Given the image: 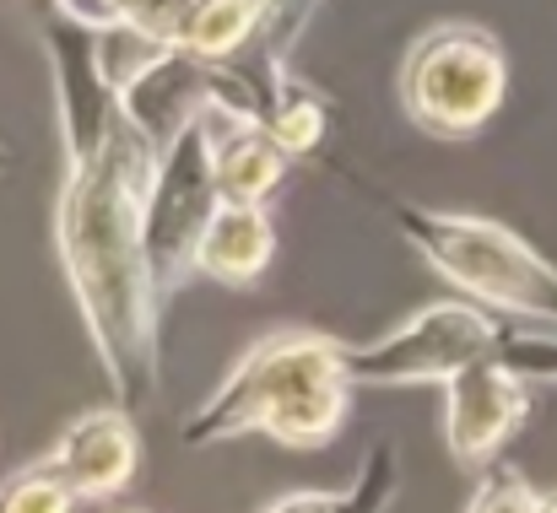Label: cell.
Instances as JSON below:
<instances>
[{
	"instance_id": "6da1fadb",
	"label": "cell",
	"mask_w": 557,
	"mask_h": 513,
	"mask_svg": "<svg viewBox=\"0 0 557 513\" xmlns=\"http://www.w3.org/2000/svg\"><path fill=\"white\" fill-rule=\"evenodd\" d=\"M44 49L54 76V141L65 158L54 189V254L114 400L147 411L163 378V292L147 254V189L158 173V147L125 114L98 49V27L49 11Z\"/></svg>"
},
{
	"instance_id": "7a4b0ae2",
	"label": "cell",
	"mask_w": 557,
	"mask_h": 513,
	"mask_svg": "<svg viewBox=\"0 0 557 513\" xmlns=\"http://www.w3.org/2000/svg\"><path fill=\"white\" fill-rule=\"evenodd\" d=\"M352 389L358 384L347 373L342 341L304 325H282L222 373V384L185 416L180 438L189 449H211L260 433L282 449H325L347 422Z\"/></svg>"
},
{
	"instance_id": "3957f363",
	"label": "cell",
	"mask_w": 557,
	"mask_h": 513,
	"mask_svg": "<svg viewBox=\"0 0 557 513\" xmlns=\"http://www.w3.org/2000/svg\"><path fill=\"white\" fill-rule=\"evenodd\" d=\"M406 243L466 298L557 330V265L531 249L515 227L471 216V211H433V205H395Z\"/></svg>"
},
{
	"instance_id": "277c9868",
	"label": "cell",
	"mask_w": 557,
	"mask_h": 513,
	"mask_svg": "<svg viewBox=\"0 0 557 513\" xmlns=\"http://www.w3.org/2000/svg\"><path fill=\"white\" fill-rule=\"evenodd\" d=\"M509 98V54L482 22H433L400 60V109L433 141H466Z\"/></svg>"
},
{
	"instance_id": "5b68a950",
	"label": "cell",
	"mask_w": 557,
	"mask_h": 513,
	"mask_svg": "<svg viewBox=\"0 0 557 513\" xmlns=\"http://www.w3.org/2000/svg\"><path fill=\"white\" fill-rule=\"evenodd\" d=\"M509 314L476 303V298H438L406 314L395 330H384L369 346H342L347 373L358 389H400V384H444L466 362L504 351Z\"/></svg>"
},
{
	"instance_id": "8992f818",
	"label": "cell",
	"mask_w": 557,
	"mask_h": 513,
	"mask_svg": "<svg viewBox=\"0 0 557 513\" xmlns=\"http://www.w3.org/2000/svg\"><path fill=\"white\" fill-rule=\"evenodd\" d=\"M216 205H222V189H216V168H211V141H206V120L195 114L158 152V173L147 189V254H152L163 303L195 276V254H200V238H206Z\"/></svg>"
},
{
	"instance_id": "52a82bcc",
	"label": "cell",
	"mask_w": 557,
	"mask_h": 513,
	"mask_svg": "<svg viewBox=\"0 0 557 513\" xmlns=\"http://www.w3.org/2000/svg\"><path fill=\"white\" fill-rule=\"evenodd\" d=\"M438 389H444V443L466 471H487L493 460H504L515 433L531 422L525 373L504 351L466 362Z\"/></svg>"
},
{
	"instance_id": "ba28073f",
	"label": "cell",
	"mask_w": 557,
	"mask_h": 513,
	"mask_svg": "<svg viewBox=\"0 0 557 513\" xmlns=\"http://www.w3.org/2000/svg\"><path fill=\"white\" fill-rule=\"evenodd\" d=\"M71 487L82 503H109L120 498L136 471H141V427H136V411L131 405H92L82 416L65 422V433L54 438V449L44 454Z\"/></svg>"
},
{
	"instance_id": "9c48e42d",
	"label": "cell",
	"mask_w": 557,
	"mask_h": 513,
	"mask_svg": "<svg viewBox=\"0 0 557 513\" xmlns=\"http://www.w3.org/2000/svg\"><path fill=\"white\" fill-rule=\"evenodd\" d=\"M200 120H206L222 200H271V189L282 184V173L293 163V152L276 141V130L244 98H227V92H216L200 109Z\"/></svg>"
},
{
	"instance_id": "30bf717a",
	"label": "cell",
	"mask_w": 557,
	"mask_h": 513,
	"mask_svg": "<svg viewBox=\"0 0 557 513\" xmlns=\"http://www.w3.org/2000/svg\"><path fill=\"white\" fill-rule=\"evenodd\" d=\"M276 254V222L265 211V200H222L200 254H195V276L222 281V287H255L265 276Z\"/></svg>"
},
{
	"instance_id": "8fae6325",
	"label": "cell",
	"mask_w": 557,
	"mask_h": 513,
	"mask_svg": "<svg viewBox=\"0 0 557 513\" xmlns=\"http://www.w3.org/2000/svg\"><path fill=\"white\" fill-rule=\"evenodd\" d=\"M238 76H244V87L255 98V114L276 130V141L293 158H309L325 141V125H331V98L325 92H314L309 82H298L287 65H249Z\"/></svg>"
},
{
	"instance_id": "7c38bea8",
	"label": "cell",
	"mask_w": 557,
	"mask_h": 513,
	"mask_svg": "<svg viewBox=\"0 0 557 513\" xmlns=\"http://www.w3.org/2000/svg\"><path fill=\"white\" fill-rule=\"evenodd\" d=\"M195 5L200 0H54V11H65V16L98 27V33L103 27H131V33L163 38L174 49H185Z\"/></svg>"
},
{
	"instance_id": "4fadbf2b",
	"label": "cell",
	"mask_w": 557,
	"mask_h": 513,
	"mask_svg": "<svg viewBox=\"0 0 557 513\" xmlns=\"http://www.w3.org/2000/svg\"><path fill=\"white\" fill-rule=\"evenodd\" d=\"M400 492L395 481V465H389V449L379 443L369 454V471L347 487V492H282V498H265L260 513H352V509H389V498Z\"/></svg>"
},
{
	"instance_id": "5bb4252c",
	"label": "cell",
	"mask_w": 557,
	"mask_h": 513,
	"mask_svg": "<svg viewBox=\"0 0 557 513\" xmlns=\"http://www.w3.org/2000/svg\"><path fill=\"white\" fill-rule=\"evenodd\" d=\"M255 5H260V27H255L249 49L227 60L238 71H249V65H287L293 43L304 38V27L314 22V11L325 0H255Z\"/></svg>"
},
{
	"instance_id": "9a60e30c",
	"label": "cell",
	"mask_w": 557,
	"mask_h": 513,
	"mask_svg": "<svg viewBox=\"0 0 557 513\" xmlns=\"http://www.w3.org/2000/svg\"><path fill=\"white\" fill-rule=\"evenodd\" d=\"M466 509H471V513H553L557 509V492L531 487V481H525L515 465L493 460V465L482 471L476 492L466 498Z\"/></svg>"
},
{
	"instance_id": "2e32d148",
	"label": "cell",
	"mask_w": 557,
	"mask_h": 513,
	"mask_svg": "<svg viewBox=\"0 0 557 513\" xmlns=\"http://www.w3.org/2000/svg\"><path fill=\"white\" fill-rule=\"evenodd\" d=\"M76 503H82L76 487H71L49 460L27 465L22 476H11V481L0 487V513H65V509H76Z\"/></svg>"
},
{
	"instance_id": "e0dca14e",
	"label": "cell",
	"mask_w": 557,
	"mask_h": 513,
	"mask_svg": "<svg viewBox=\"0 0 557 513\" xmlns=\"http://www.w3.org/2000/svg\"><path fill=\"white\" fill-rule=\"evenodd\" d=\"M504 356H509L525 378H547V384H557V330H547V325L515 320L509 336H504Z\"/></svg>"
},
{
	"instance_id": "ac0fdd59",
	"label": "cell",
	"mask_w": 557,
	"mask_h": 513,
	"mask_svg": "<svg viewBox=\"0 0 557 513\" xmlns=\"http://www.w3.org/2000/svg\"><path fill=\"white\" fill-rule=\"evenodd\" d=\"M16 168V152H11V147H5V141H0V178H5V173Z\"/></svg>"
}]
</instances>
